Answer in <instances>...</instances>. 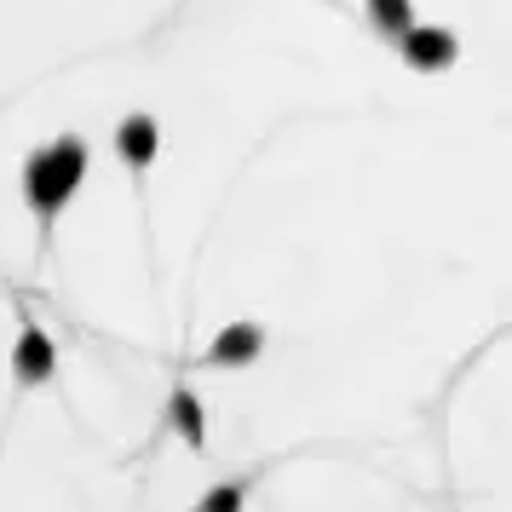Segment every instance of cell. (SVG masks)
Instances as JSON below:
<instances>
[{
    "mask_svg": "<svg viewBox=\"0 0 512 512\" xmlns=\"http://www.w3.org/2000/svg\"><path fill=\"white\" fill-rule=\"evenodd\" d=\"M167 409H173V432H179L190 449H202V443H208V426H202V403H196V392H190V386H179Z\"/></svg>",
    "mask_w": 512,
    "mask_h": 512,
    "instance_id": "52a82bcc",
    "label": "cell"
},
{
    "mask_svg": "<svg viewBox=\"0 0 512 512\" xmlns=\"http://www.w3.org/2000/svg\"><path fill=\"white\" fill-rule=\"evenodd\" d=\"M52 369H58V351H52V334L35 317H24V328H18V346H12V380L18 386H47Z\"/></svg>",
    "mask_w": 512,
    "mask_h": 512,
    "instance_id": "3957f363",
    "label": "cell"
},
{
    "mask_svg": "<svg viewBox=\"0 0 512 512\" xmlns=\"http://www.w3.org/2000/svg\"><path fill=\"white\" fill-rule=\"evenodd\" d=\"M397 52H403V64L420 75H438L449 70L455 58H461V35L455 29H443V24H415L403 41H397Z\"/></svg>",
    "mask_w": 512,
    "mask_h": 512,
    "instance_id": "7a4b0ae2",
    "label": "cell"
},
{
    "mask_svg": "<svg viewBox=\"0 0 512 512\" xmlns=\"http://www.w3.org/2000/svg\"><path fill=\"white\" fill-rule=\"evenodd\" d=\"M363 6H369L374 35H386V41H403L415 29V0H363Z\"/></svg>",
    "mask_w": 512,
    "mask_h": 512,
    "instance_id": "8992f818",
    "label": "cell"
},
{
    "mask_svg": "<svg viewBox=\"0 0 512 512\" xmlns=\"http://www.w3.org/2000/svg\"><path fill=\"white\" fill-rule=\"evenodd\" d=\"M202 507H208V512H236V507H242V489L219 484V489H208V495H202Z\"/></svg>",
    "mask_w": 512,
    "mask_h": 512,
    "instance_id": "ba28073f",
    "label": "cell"
},
{
    "mask_svg": "<svg viewBox=\"0 0 512 512\" xmlns=\"http://www.w3.org/2000/svg\"><path fill=\"white\" fill-rule=\"evenodd\" d=\"M259 351H265V328L259 323H231V328H219V340L208 346V363L213 369H242V363H254Z\"/></svg>",
    "mask_w": 512,
    "mask_h": 512,
    "instance_id": "277c9868",
    "label": "cell"
},
{
    "mask_svg": "<svg viewBox=\"0 0 512 512\" xmlns=\"http://www.w3.org/2000/svg\"><path fill=\"white\" fill-rule=\"evenodd\" d=\"M81 179H87V144L64 133L52 150H35L24 162V202L41 219H58V208L81 190Z\"/></svg>",
    "mask_w": 512,
    "mask_h": 512,
    "instance_id": "6da1fadb",
    "label": "cell"
},
{
    "mask_svg": "<svg viewBox=\"0 0 512 512\" xmlns=\"http://www.w3.org/2000/svg\"><path fill=\"white\" fill-rule=\"evenodd\" d=\"M156 150H162V127H156V116H127L116 127V156L133 173H144V167L156 162Z\"/></svg>",
    "mask_w": 512,
    "mask_h": 512,
    "instance_id": "5b68a950",
    "label": "cell"
}]
</instances>
